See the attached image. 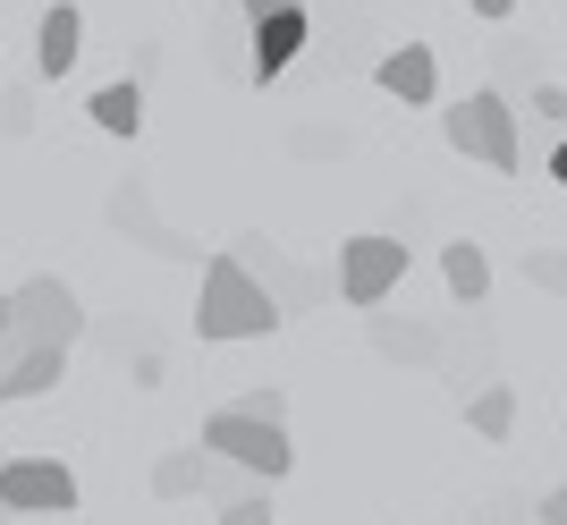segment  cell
<instances>
[{"label": "cell", "instance_id": "6da1fadb", "mask_svg": "<svg viewBox=\"0 0 567 525\" xmlns=\"http://www.w3.org/2000/svg\"><path fill=\"white\" fill-rule=\"evenodd\" d=\"M288 322V306L246 271V255L204 262V297H195V339H271Z\"/></svg>", "mask_w": 567, "mask_h": 525}, {"label": "cell", "instance_id": "7a4b0ae2", "mask_svg": "<svg viewBox=\"0 0 567 525\" xmlns=\"http://www.w3.org/2000/svg\"><path fill=\"white\" fill-rule=\"evenodd\" d=\"M85 331V306H76L69 280H18L9 288V339L0 348H76Z\"/></svg>", "mask_w": 567, "mask_h": 525}, {"label": "cell", "instance_id": "3957f363", "mask_svg": "<svg viewBox=\"0 0 567 525\" xmlns=\"http://www.w3.org/2000/svg\"><path fill=\"white\" fill-rule=\"evenodd\" d=\"M204 450L229 457V466H246V475L280 483L288 466H297V450H288V424H271V415H246V406H220L213 424H204Z\"/></svg>", "mask_w": 567, "mask_h": 525}, {"label": "cell", "instance_id": "277c9868", "mask_svg": "<svg viewBox=\"0 0 567 525\" xmlns=\"http://www.w3.org/2000/svg\"><path fill=\"white\" fill-rule=\"evenodd\" d=\"M441 136L466 153V162H492V169H517V111H508V94H466L457 111H441Z\"/></svg>", "mask_w": 567, "mask_h": 525}, {"label": "cell", "instance_id": "5b68a950", "mask_svg": "<svg viewBox=\"0 0 567 525\" xmlns=\"http://www.w3.org/2000/svg\"><path fill=\"white\" fill-rule=\"evenodd\" d=\"M331 280H339V297H348V306H381V297L406 280V246H399V238H381V229H364V238L339 246Z\"/></svg>", "mask_w": 567, "mask_h": 525}, {"label": "cell", "instance_id": "8992f818", "mask_svg": "<svg viewBox=\"0 0 567 525\" xmlns=\"http://www.w3.org/2000/svg\"><path fill=\"white\" fill-rule=\"evenodd\" d=\"M0 501H9V517H69L76 475L60 457H9V466H0Z\"/></svg>", "mask_w": 567, "mask_h": 525}, {"label": "cell", "instance_id": "52a82bcc", "mask_svg": "<svg viewBox=\"0 0 567 525\" xmlns=\"http://www.w3.org/2000/svg\"><path fill=\"white\" fill-rule=\"evenodd\" d=\"M306 43H313V9H280V18L246 25V76H255V85H271V76H280Z\"/></svg>", "mask_w": 567, "mask_h": 525}, {"label": "cell", "instance_id": "ba28073f", "mask_svg": "<svg viewBox=\"0 0 567 525\" xmlns=\"http://www.w3.org/2000/svg\"><path fill=\"white\" fill-rule=\"evenodd\" d=\"M69 382V348H0V406H25Z\"/></svg>", "mask_w": 567, "mask_h": 525}, {"label": "cell", "instance_id": "9c48e42d", "mask_svg": "<svg viewBox=\"0 0 567 525\" xmlns=\"http://www.w3.org/2000/svg\"><path fill=\"white\" fill-rule=\"evenodd\" d=\"M237 255H246V271H255V280L271 288V297H280L288 313H297V306H313V297H331V288H339V280H322V271H306V262L271 255V246H262V238H246V246H237Z\"/></svg>", "mask_w": 567, "mask_h": 525}, {"label": "cell", "instance_id": "30bf717a", "mask_svg": "<svg viewBox=\"0 0 567 525\" xmlns=\"http://www.w3.org/2000/svg\"><path fill=\"white\" fill-rule=\"evenodd\" d=\"M76 51H85V9H76V0H51L43 25H34V69H43V76H69Z\"/></svg>", "mask_w": 567, "mask_h": 525}, {"label": "cell", "instance_id": "8fae6325", "mask_svg": "<svg viewBox=\"0 0 567 525\" xmlns=\"http://www.w3.org/2000/svg\"><path fill=\"white\" fill-rule=\"evenodd\" d=\"M373 76H381V94H399V102H432V94H441V60H432L424 43L381 51V60H373Z\"/></svg>", "mask_w": 567, "mask_h": 525}, {"label": "cell", "instance_id": "7c38bea8", "mask_svg": "<svg viewBox=\"0 0 567 525\" xmlns=\"http://www.w3.org/2000/svg\"><path fill=\"white\" fill-rule=\"evenodd\" d=\"M441 280H450V297H457V306H483V288H492V255H483L474 238L441 246Z\"/></svg>", "mask_w": 567, "mask_h": 525}, {"label": "cell", "instance_id": "4fadbf2b", "mask_svg": "<svg viewBox=\"0 0 567 525\" xmlns=\"http://www.w3.org/2000/svg\"><path fill=\"white\" fill-rule=\"evenodd\" d=\"M85 111H94L102 136H136V127H144V85H136V76H118V85H102Z\"/></svg>", "mask_w": 567, "mask_h": 525}, {"label": "cell", "instance_id": "5bb4252c", "mask_svg": "<svg viewBox=\"0 0 567 525\" xmlns=\"http://www.w3.org/2000/svg\"><path fill=\"white\" fill-rule=\"evenodd\" d=\"M204 483H213V450H169L162 466H153V492H162V501H204Z\"/></svg>", "mask_w": 567, "mask_h": 525}, {"label": "cell", "instance_id": "9a60e30c", "mask_svg": "<svg viewBox=\"0 0 567 525\" xmlns=\"http://www.w3.org/2000/svg\"><path fill=\"white\" fill-rule=\"evenodd\" d=\"M466 424L483 432V441H508V432H517V390H508V382H483L466 399Z\"/></svg>", "mask_w": 567, "mask_h": 525}, {"label": "cell", "instance_id": "2e32d148", "mask_svg": "<svg viewBox=\"0 0 567 525\" xmlns=\"http://www.w3.org/2000/svg\"><path fill=\"white\" fill-rule=\"evenodd\" d=\"M373 348H381V357H432L441 339L415 331V322H373Z\"/></svg>", "mask_w": 567, "mask_h": 525}, {"label": "cell", "instance_id": "e0dca14e", "mask_svg": "<svg viewBox=\"0 0 567 525\" xmlns=\"http://www.w3.org/2000/svg\"><path fill=\"white\" fill-rule=\"evenodd\" d=\"M229 406H246V415H271V424H288V399H280V390H246V399H229Z\"/></svg>", "mask_w": 567, "mask_h": 525}, {"label": "cell", "instance_id": "ac0fdd59", "mask_svg": "<svg viewBox=\"0 0 567 525\" xmlns=\"http://www.w3.org/2000/svg\"><path fill=\"white\" fill-rule=\"evenodd\" d=\"M534 120H567V85H534Z\"/></svg>", "mask_w": 567, "mask_h": 525}, {"label": "cell", "instance_id": "d6986e66", "mask_svg": "<svg viewBox=\"0 0 567 525\" xmlns=\"http://www.w3.org/2000/svg\"><path fill=\"white\" fill-rule=\"evenodd\" d=\"M525 271H534V280H543V288H567V255H534V262H525Z\"/></svg>", "mask_w": 567, "mask_h": 525}, {"label": "cell", "instance_id": "ffe728a7", "mask_svg": "<svg viewBox=\"0 0 567 525\" xmlns=\"http://www.w3.org/2000/svg\"><path fill=\"white\" fill-rule=\"evenodd\" d=\"M246 9V25H262V18H280V9H306V0H237Z\"/></svg>", "mask_w": 567, "mask_h": 525}, {"label": "cell", "instance_id": "44dd1931", "mask_svg": "<svg viewBox=\"0 0 567 525\" xmlns=\"http://www.w3.org/2000/svg\"><path fill=\"white\" fill-rule=\"evenodd\" d=\"M220 525H280V517H271V501H255V508H229Z\"/></svg>", "mask_w": 567, "mask_h": 525}, {"label": "cell", "instance_id": "7402d4cb", "mask_svg": "<svg viewBox=\"0 0 567 525\" xmlns=\"http://www.w3.org/2000/svg\"><path fill=\"white\" fill-rule=\"evenodd\" d=\"M543 525H567V483H550V492H543Z\"/></svg>", "mask_w": 567, "mask_h": 525}, {"label": "cell", "instance_id": "603a6c76", "mask_svg": "<svg viewBox=\"0 0 567 525\" xmlns=\"http://www.w3.org/2000/svg\"><path fill=\"white\" fill-rule=\"evenodd\" d=\"M508 9H517V0H474V18H492V25L508 18Z\"/></svg>", "mask_w": 567, "mask_h": 525}, {"label": "cell", "instance_id": "cb8c5ba5", "mask_svg": "<svg viewBox=\"0 0 567 525\" xmlns=\"http://www.w3.org/2000/svg\"><path fill=\"white\" fill-rule=\"evenodd\" d=\"M550 178H559V187H567V136L550 144Z\"/></svg>", "mask_w": 567, "mask_h": 525}, {"label": "cell", "instance_id": "d4e9b609", "mask_svg": "<svg viewBox=\"0 0 567 525\" xmlns=\"http://www.w3.org/2000/svg\"><path fill=\"white\" fill-rule=\"evenodd\" d=\"M0 339H9V288H0Z\"/></svg>", "mask_w": 567, "mask_h": 525}, {"label": "cell", "instance_id": "484cf974", "mask_svg": "<svg viewBox=\"0 0 567 525\" xmlns=\"http://www.w3.org/2000/svg\"><path fill=\"white\" fill-rule=\"evenodd\" d=\"M0 525H9V501H0Z\"/></svg>", "mask_w": 567, "mask_h": 525}]
</instances>
